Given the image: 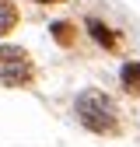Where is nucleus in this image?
Wrapping results in <instances>:
<instances>
[{
  "label": "nucleus",
  "mask_w": 140,
  "mask_h": 147,
  "mask_svg": "<svg viewBox=\"0 0 140 147\" xmlns=\"http://www.w3.org/2000/svg\"><path fill=\"white\" fill-rule=\"evenodd\" d=\"M77 116L88 130L95 133H112L116 130V105L109 95H102V91H84L77 98Z\"/></svg>",
  "instance_id": "1"
},
{
  "label": "nucleus",
  "mask_w": 140,
  "mask_h": 147,
  "mask_svg": "<svg viewBox=\"0 0 140 147\" xmlns=\"http://www.w3.org/2000/svg\"><path fill=\"white\" fill-rule=\"evenodd\" d=\"M32 77V63L21 49H11V46H0V81L4 84H25Z\"/></svg>",
  "instance_id": "2"
},
{
  "label": "nucleus",
  "mask_w": 140,
  "mask_h": 147,
  "mask_svg": "<svg viewBox=\"0 0 140 147\" xmlns=\"http://www.w3.org/2000/svg\"><path fill=\"white\" fill-rule=\"evenodd\" d=\"M14 25H18V7L11 0H0V35H7Z\"/></svg>",
  "instance_id": "3"
},
{
  "label": "nucleus",
  "mask_w": 140,
  "mask_h": 147,
  "mask_svg": "<svg viewBox=\"0 0 140 147\" xmlns=\"http://www.w3.org/2000/svg\"><path fill=\"white\" fill-rule=\"evenodd\" d=\"M122 84H126V91H137L140 95V63H126L122 67Z\"/></svg>",
  "instance_id": "4"
},
{
  "label": "nucleus",
  "mask_w": 140,
  "mask_h": 147,
  "mask_svg": "<svg viewBox=\"0 0 140 147\" xmlns=\"http://www.w3.org/2000/svg\"><path fill=\"white\" fill-rule=\"evenodd\" d=\"M91 35H95V39H98V42H105V46H112V42H116V39H112V35H109V32H105V25H98V21H91Z\"/></svg>",
  "instance_id": "5"
}]
</instances>
